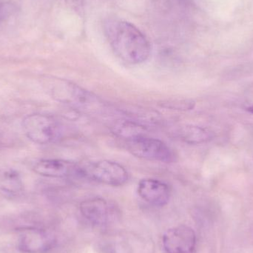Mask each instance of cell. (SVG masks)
<instances>
[{"label":"cell","mask_w":253,"mask_h":253,"mask_svg":"<svg viewBox=\"0 0 253 253\" xmlns=\"http://www.w3.org/2000/svg\"><path fill=\"white\" fill-rule=\"evenodd\" d=\"M126 146L131 154L144 160L171 163L176 158L173 150L165 141L146 135L126 139Z\"/></svg>","instance_id":"obj_3"},{"label":"cell","mask_w":253,"mask_h":253,"mask_svg":"<svg viewBox=\"0 0 253 253\" xmlns=\"http://www.w3.org/2000/svg\"><path fill=\"white\" fill-rule=\"evenodd\" d=\"M82 176L106 185H124L129 178L125 167L118 162L101 160L81 167Z\"/></svg>","instance_id":"obj_4"},{"label":"cell","mask_w":253,"mask_h":253,"mask_svg":"<svg viewBox=\"0 0 253 253\" xmlns=\"http://www.w3.org/2000/svg\"><path fill=\"white\" fill-rule=\"evenodd\" d=\"M22 129L28 139L38 144L54 142L60 138L62 126L50 115L33 114L22 120Z\"/></svg>","instance_id":"obj_2"},{"label":"cell","mask_w":253,"mask_h":253,"mask_svg":"<svg viewBox=\"0 0 253 253\" xmlns=\"http://www.w3.org/2000/svg\"><path fill=\"white\" fill-rule=\"evenodd\" d=\"M137 193L143 200L156 207L166 205L171 196L169 186L164 181L154 178L141 180L138 184Z\"/></svg>","instance_id":"obj_10"},{"label":"cell","mask_w":253,"mask_h":253,"mask_svg":"<svg viewBox=\"0 0 253 253\" xmlns=\"http://www.w3.org/2000/svg\"><path fill=\"white\" fill-rule=\"evenodd\" d=\"M33 169L38 175L47 178L82 176L81 166L74 162L63 159H42L34 165Z\"/></svg>","instance_id":"obj_8"},{"label":"cell","mask_w":253,"mask_h":253,"mask_svg":"<svg viewBox=\"0 0 253 253\" xmlns=\"http://www.w3.org/2000/svg\"><path fill=\"white\" fill-rule=\"evenodd\" d=\"M105 31L114 51L126 63L138 65L150 57V42L133 24L120 19H109L105 23Z\"/></svg>","instance_id":"obj_1"},{"label":"cell","mask_w":253,"mask_h":253,"mask_svg":"<svg viewBox=\"0 0 253 253\" xmlns=\"http://www.w3.org/2000/svg\"><path fill=\"white\" fill-rule=\"evenodd\" d=\"M178 136L190 144H202L213 139L215 134L211 129L196 126H186L180 128Z\"/></svg>","instance_id":"obj_12"},{"label":"cell","mask_w":253,"mask_h":253,"mask_svg":"<svg viewBox=\"0 0 253 253\" xmlns=\"http://www.w3.org/2000/svg\"><path fill=\"white\" fill-rule=\"evenodd\" d=\"M80 211L87 221L99 227L110 225L115 222L120 216L117 207L102 198H93L83 201L80 204Z\"/></svg>","instance_id":"obj_5"},{"label":"cell","mask_w":253,"mask_h":253,"mask_svg":"<svg viewBox=\"0 0 253 253\" xmlns=\"http://www.w3.org/2000/svg\"><path fill=\"white\" fill-rule=\"evenodd\" d=\"M50 93L56 100L74 106H86L90 99H94L91 93L77 84L62 80L53 83Z\"/></svg>","instance_id":"obj_9"},{"label":"cell","mask_w":253,"mask_h":253,"mask_svg":"<svg viewBox=\"0 0 253 253\" xmlns=\"http://www.w3.org/2000/svg\"><path fill=\"white\" fill-rule=\"evenodd\" d=\"M20 174L13 169L4 171L0 175V192L7 197H16L23 192Z\"/></svg>","instance_id":"obj_11"},{"label":"cell","mask_w":253,"mask_h":253,"mask_svg":"<svg viewBox=\"0 0 253 253\" xmlns=\"http://www.w3.org/2000/svg\"><path fill=\"white\" fill-rule=\"evenodd\" d=\"M196 103L190 99H169L161 102L160 106L164 108L175 111H190L194 108Z\"/></svg>","instance_id":"obj_14"},{"label":"cell","mask_w":253,"mask_h":253,"mask_svg":"<svg viewBox=\"0 0 253 253\" xmlns=\"http://www.w3.org/2000/svg\"><path fill=\"white\" fill-rule=\"evenodd\" d=\"M113 132L118 136L129 139L138 135H146L147 127L132 120H120L113 126Z\"/></svg>","instance_id":"obj_13"},{"label":"cell","mask_w":253,"mask_h":253,"mask_svg":"<svg viewBox=\"0 0 253 253\" xmlns=\"http://www.w3.org/2000/svg\"><path fill=\"white\" fill-rule=\"evenodd\" d=\"M56 244L50 232L37 227H27L19 230L18 248L24 253H46Z\"/></svg>","instance_id":"obj_6"},{"label":"cell","mask_w":253,"mask_h":253,"mask_svg":"<svg viewBox=\"0 0 253 253\" xmlns=\"http://www.w3.org/2000/svg\"><path fill=\"white\" fill-rule=\"evenodd\" d=\"M10 12V6L5 3L0 2V21L8 16Z\"/></svg>","instance_id":"obj_16"},{"label":"cell","mask_w":253,"mask_h":253,"mask_svg":"<svg viewBox=\"0 0 253 253\" xmlns=\"http://www.w3.org/2000/svg\"><path fill=\"white\" fill-rule=\"evenodd\" d=\"M242 108L247 112L253 115V93L248 95V97L245 98L242 104Z\"/></svg>","instance_id":"obj_15"},{"label":"cell","mask_w":253,"mask_h":253,"mask_svg":"<svg viewBox=\"0 0 253 253\" xmlns=\"http://www.w3.org/2000/svg\"><path fill=\"white\" fill-rule=\"evenodd\" d=\"M166 253H193L196 246V235L191 227L177 226L167 230L162 238Z\"/></svg>","instance_id":"obj_7"}]
</instances>
